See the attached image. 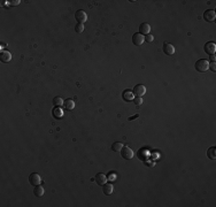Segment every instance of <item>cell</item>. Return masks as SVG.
Returning <instances> with one entry per match:
<instances>
[{"label": "cell", "mask_w": 216, "mask_h": 207, "mask_svg": "<svg viewBox=\"0 0 216 207\" xmlns=\"http://www.w3.org/2000/svg\"><path fill=\"white\" fill-rule=\"evenodd\" d=\"M194 67H195L197 71H199V73H205V71H207L209 69V61H207L205 59H200V60H198L195 62Z\"/></svg>", "instance_id": "1"}, {"label": "cell", "mask_w": 216, "mask_h": 207, "mask_svg": "<svg viewBox=\"0 0 216 207\" xmlns=\"http://www.w3.org/2000/svg\"><path fill=\"white\" fill-rule=\"evenodd\" d=\"M134 94L136 97H143V96H145V93H146V87L145 85H143V84H137V85L134 87Z\"/></svg>", "instance_id": "2"}, {"label": "cell", "mask_w": 216, "mask_h": 207, "mask_svg": "<svg viewBox=\"0 0 216 207\" xmlns=\"http://www.w3.org/2000/svg\"><path fill=\"white\" fill-rule=\"evenodd\" d=\"M121 155H122L123 159L130 160V159L134 158V151L128 146H123V149L121 150Z\"/></svg>", "instance_id": "3"}, {"label": "cell", "mask_w": 216, "mask_h": 207, "mask_svg": "<svg viewBox=\"0 0 216 207\" xmlns=\"http://www.w3.org/2000/svg\"><path fill=\"white\" fill-rule=\"evenodd\" d=\"M41 182V177L39 174H37V172H32V174H30L29 176V183L32 185V186H36V185H39Z\"/></svg>", "instance_id": "4"}, {"label": "cell", "mask_w": 216, "mask_h": 207, "mask_svg": "<svg viewBox=\"0 0 216 207\" xmlns=\"http://www.w3.org/2000/svg\"><path fill=\"white\" fill-rule=\"evenodd\" d=\"M216 18V13L214 9H207L204 13V20L207 22H214Z\"/></svg>", "instance_id": "5"}, {"label": "cell", "mask_w": 216, "mask_h": 207, "mask_svg": "<svg viewBox=\"0 0 216 207\" xmlns=\"http://www.w3.org/2000/svg\"><path fill=\"white\" fill-rule=\"evenodd\" d=\"M75 18H76V21H78V23H82L83 24L88 20V15H86V13L83 9H79V11H77L75 13Z\"/></svg>", "instance_id": "6"}, {"label": "cell", "mask_w": 216, "mask_h": 207, "mask_svg": "<svg viewBox=\"0 0 216 207\" xmlns=\"http://www.w3.org/2000/svg\"><path fill=\"white\" fill-rule=\"evenodd\" d=\"M144 41H145V37L141 34H139V32H137V34H134V36H132V43H134L136 46L143 45Z\"/></svg>", "instance_id": "7"}, {"label": "cell", "mask_w": 216, "mask_h": 207, "mask_svg": "<svg viewBox=\"0 0 216 207\" xmlns=\"http://www.w3.org/2000/svg\"><path fill=\"white\" fill-rule=\"evenodd\" d=\"M216 51V45L215 43H211V41H208V43H206V45H205V52L207 53V54H209V55H213Z\"/></svg>", "instance_id": "8"}, {"label": "cell", "mask_w": 216, "mask_h": 207, "mask_svg": "<svg viewBox=\"0 0 216 207\" xmlns=\"http://www.w3.org/2000/svg\"><path fill=\"white\" fill-rule=\"evenodd\" d=\"M150 31H151V25H150V23L144 22L139 25V34H141L143 36H144V34H145V36L148 34H150Z\"/></svg>", "instance_id": "9"}, {"label": "cell", "mask_w": 216, "mask_h": 207, "mask_svg": "<svg viewBox=\"0 0 216 207\" xmlns=\"http://www.w3.org/2000/svg\"><path fill=\"white\" fill-rule=\"evenodd\" d=\"M95 182L97 184H99V185H104V184L107 183V181H108V178L106 176L105 174H102V172H98L97 175H95Z\"/></svg>", "instance_id": "10"}, {"label": "cell", "mask_w": 216, "mask_h": 207, "mask_svg": "<svg viewBox=\"0 0 216 207\" xmlns=\"http://www.w3.org/2000/svg\"><path fill=\"white\" fill-rule=\"evenodd\" d=\"M163 52L167 55H172L175 53V46L172 44H169V43H166V44H163Z\"/></svg>", "instance_id": "11"}, {"label": "cell", "mask_w": 216, "mask_h": 207, "mask_svg": "<svg viewBox=\"0 0 216 207\" xmlns=\"http://www.w3.org/2000/svg\"><path fill=\"white\" fill-rule=\"evenodd\" d=\"M0 60H1V62H4V63L9 62V61L12 60V54H11V52H8V51L1 52V53H0Z\"/></svg>", "instance_id": "12"}, {"label": "cell", "mask_w": 216, "mask_h": 207, "mask_svg": "<svg viewBox=\"0 0 216 207\" xmlns=\"http://www.w3.org/2000/svg\"><path fill=\"white\" fill-rule=\"evenodd\" d=\"M122 97L125 101H131V100L134 99V92L130 91V90H124L122 93Z\"/></svg>", "instance_id": "13"}, {"label": "cell", "mask_w": 216, "mask_h": 207, "mask_svg": "<svg viewBox=\"0 0 216 207\" xmlns=\"http://www.w3.org/2000/svg\"><path fill=\"white\" fill-rule=\"evenodd\" d=\"M113 190H114V188L111 183H106L102 185V192L105 196H111L113 193Z\"/></svg>", "instance_id": "14"}, {"label": "cell", "mask_w": 216, "mask_h": 207, "mask_svg": "<svg viewBox=\"0 0 216 207\" xmlns=\"http://www.w3.org/2000/svg\"><path fill=\"white\" fill-rule=\"evenodd\" d=\"M207 156L211 159V160H215L216 159V147L215 146H211L207 150Z\"/></svg>", "instance_id": "15"}, {"label": "cell", "mask_w": 216, "mask_h": 207, "mask_svg": "<svg viewBox=\"0 0 216 207\" xmlns=\"http://www.w3.org/2000/svg\"><path fill=\"white\" fill-rule=\"evenodd\" d=\"M34 193H35V196H37V197H43L44 193H45V190H44V188L40 186V184H39V185H36L35 186Z\"/></svg>", "instance_id": "16"}, {"label": "cell", "mask_w": 216, "mask_h": 207, "mask_svg": "<svg viewBox=\"0 0 216 207\" xmlns=\"http://www.w3.org/2000/svg\"><path fill=\"white\" fill-rule=\"evenodd\" d=\"M63 106L66 107V109L71 110V109L75 108V103H74V100H71V99H66V100H64Z\"/></svg>", "instance_id": "17"}, {"label": "cell", "mask_w": 216, "mask_h": 207, "mask_svg": "<svg viewBox=\"0 0 216 207\" xmlns=\"http://www.w3.org/2000/svg\"><path fill=\"white\" fill-rule=\"evenodd\" d=\"M53 105L55 107H62V105H64V100L61 97H54L53 98Z\"/></svg>", "instance_id": "18"}, {"label": "cell", "mask_w": 216, "mask_h": 207, "mask_svg": "<svg viewBox=\"0 0 216 207\" xmlns=\"http://www.w3.org/2000/svg\"><path fill=\"white\" fill-rule=\"evenodd\" d=\"M123 149V144L118 143V142H115V143L111 145V150L114 152H121V150Z\"/></svg>", "instance_id": "19"}, {"label": "cell", "mask_w": 216, "mask_h": 207, "mask_svg": "<svg viewBox=\"0 0 216 207\" xmlns=\"http://www.w3.org/2000/svg\"><path fill=\"white\" fill-rule=\"evenodd\" d=\"M53 115H54L56 119H60V117L63 116V112L60 109V107H55V108L53 109Z\"/></svg>", "instance_id": "20"}, {"label": "cell", "mask_w": 216, "mask_h": 207, "mask_svg": "<svg viewBox=\"0 0 216 207\" xmlns=\"http://www.w3.org/2000/svg\"><path fill=\"white\" fill-rule=\"evenodd\" d=\"M75 31H76L77 34H82L83 31H84V25H83L82 23H77L76 27H75Z\"/></svg>", "instance_id": "21"}, {"label": "cell", "mask_w": 216, "mask_h": 207, "mask_svg": "<svg viewBox=\"0 0 216 207\" xmlns=\"http://www.w3.org/2000/svg\"><path fill=\"white\" fill-rule=\"evenodd\" d=\"M134 104H136L137 106H139V105H141V104H143V99H141V97H136L134 99Z\"/></svg>", "instance_id": "22"}, {"label": "cell", "mask_w": 216, "mask_h": 207, "mask_svg": "<svg viewBox=\"0 0 216 207\" xmlns=\"http://www.w3.org/2000/svg\"><path fill=\"white\" fill-rule=\"evenodd\" d=\"M153 39H154V37H153L152 34H146L145 36V41H147V43H152L153 41Z\"/></svg>", "instance_id": "23"}, {"label": "cell", "mask_w": 216, "mask_h": 207, "mask_svg": "<svg viewBox=\"0 0 216 207\" xmlns=\"http://www.w3.org/2000/svg\"><path fill=\"white\" fill-rule=\"evenodd\" d=\"M209 68H210V70H211V71H216V64H215V62L209 63Z\"/></svg>", "instance_id": "24"}, {"label": "cell", "mask_w": 216, "mask_h": 207, "mask_svg": "<svg viewBox=\"0 0 216 207\" xmlns=\"http://www.w3.org/2000/svg\"><path fill=\"white\" fill-rule=\"evenodd\" d=\"M9 2H11V5L12 6H18L21 1H20V0H16V1H9Z\"/></svg>", "instance_id": "25"}, {"label": "cell", "mask_w": 216, "mask_h": 207, "mask_svg": "<svg viewBox=\"0 0 216 207\" xmlns=\"http://www.w3.org/2000/svg\"><path fill=\"white\" fill-rule=\"evenodd\" d=\"M210 60H211V62H215L216 58H215V55H214V54H213V55H210Z\"/></svg>", "instance_id": "26"}, {"label": "cell", "mask_w": 216, "mask_h": 207, "mask_svg": "<svg viewBox=\"0 0 216 207\" xmlns=\"http://www.w3.org/2000/svg\"><path fill=\"white\" fill-rule=\"evenodd\" d=\"M136 117H138V114L134 115V116H131V117H129V121H132L134 119H136Z\"/></svg>", "instance_id": "27"}]
</instances>
